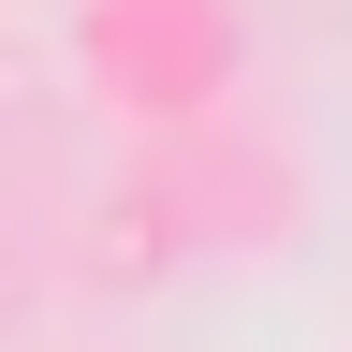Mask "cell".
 Masks as SVG:
<instances>
[{
  "mask_svg": "<svg viewBox=\"0 0 352 352\" xmlns=\"http://www.w3.org/2000/svg\"><path fill=\"white\" fill-rule=\"evenodd\" d=\"M74 59H88V88H103L118 118L206 132L220 103H235V74H250V15L235 0H88Z\"/></svg>",
  "mask_w": 352,
  "mask_h": 352,
  "instance_id": "obj_1",
  "label": "cell"
}]
</instances>
